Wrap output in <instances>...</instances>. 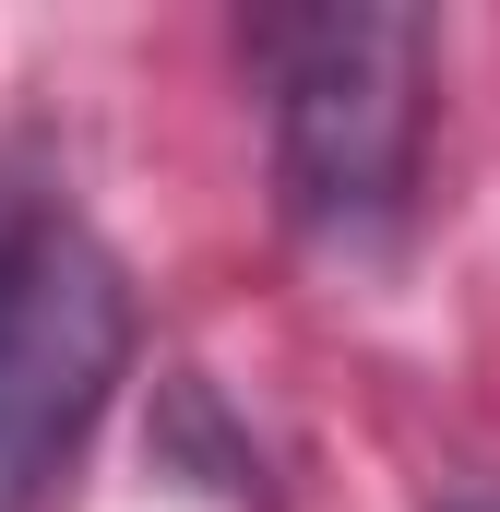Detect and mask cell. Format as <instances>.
I'll return each instance as SVG.
<instances>
[{"mask_svg":"<svg viewBox=\"0 0 500 512\" xmlns=\"http://www.w3.org/2000/svg\"><path fill=\"white\" fill-rule=\"evenodd\" d=\"M250 72L274 120V203L322 262H381L417 215L429 24L393 0L250 12Z\"/></svg>","mask_w":500,"mask_h":512,"instance_id":"obj_1","label":"cell"},{"mask_svg":"<svg viewBox=\"0 0 500 512\" xmlns=\"http://www.w3.org/2000/svg\"><path fill=\"white\" fill-rule=\"evenodd\" d=\"M131 370V274L60 203L0 239V512H36Z\"/></svg>","mask_w":500,"mask_h":512,"instance_id":"obj_2","label":"cell"},{"mask_svg":"<svg viewBox=\"0 0 500 512\" xmlns=\"http://www.w3.org/2000/svg\"><path fill=\"white\" fill-rule=\"evenodd\" d=\"M155 453H167V465H179L191 489H227V501H274V489H262V453L215 429V393L191 382V370L167 382V441H155Z\"/></svg>","mask_w":500,"mask_h":512,"instance_id":"obj_3","label":"cell"},{"mask_svg":"<svg viewBox=\"0 0 500 512\" xmlns=\"http://www.w3.org/2000/svg\"><path fill=\"white\" fill-rule=\"evenodd\" d=\"M12 227H24V191H12V179H0V239H12Z\"/></svg>","mask_w":500,"mask_h":512,"instance_id":"obj_4","label":"cell"},{"mask_svg":"<svg viewBox=\"0 0 500 512\" xmlns=\"http://www.w3.org/2000/svg\"><path fill=\"white\" fill-rule=\"evenodd\" d=\"M441 512H500V489H465V501H441Z\"/></svg>","mask_w":500,"mask_h":512,"instance_id":"obj_5","label":"cell"}]
</instances>
